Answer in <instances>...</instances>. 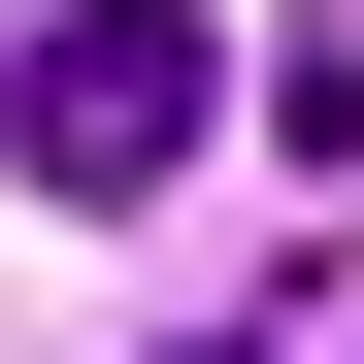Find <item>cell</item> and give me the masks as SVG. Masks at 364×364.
Here are the masks:
<instances>
[{"instance_id":"6da1fadb","label":"cell","mask_w":364,"mask_h":364,"mask_svg":"<svg viewBox=\"0 0 364 364\" xmlns=\"http://www.w3.org/2000/svg\"><path fill=\"white\" fill-rule=\"evenodd\" d=\"M199 100H232L199 0H67V33L0 67V166H33V199H166V166H199Z\"/></svg>"},{"instance_id":"7a4b0ae2","label":"cell","mask_w":364,"mask_h":364,"mask_svg":"<svg viewBox=\"0 0 364 364\" xmlns=\"http://www.w3.org/2000/svg\"><path fill=\"white\" fill-rule=\"evenodd\" d=\"M265 133H298V166L364 133V0H298V67H265Z\"/></svg>"}]
</instances>
